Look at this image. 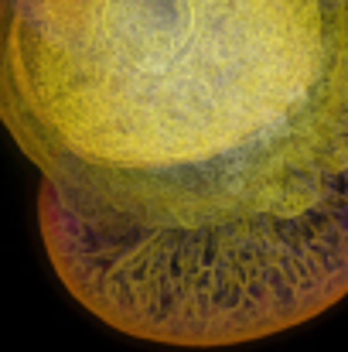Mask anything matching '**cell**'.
I'll use <instances>...</instances> for the list:
<instances>
[{
    "instance_id": "1",
    "label": "cell",
    "mask_w": 348,
    "mask_h": 352,
    "mask_svg": "<svg viewBox=\"0 0 348 352\" xmlns=\"http://www.w3.org/2000/svg\"><path fill=\"white\" fill-rule=\"evenodd\" d=\"M0 123L116 332L249 346L348 298V0H0Z\"/></svg>"
}]
</instances>
